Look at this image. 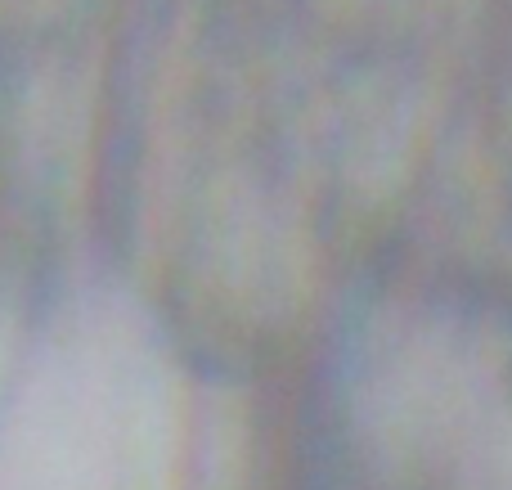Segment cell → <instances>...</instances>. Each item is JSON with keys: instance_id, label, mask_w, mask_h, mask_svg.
Instances as JSON below:
<instances>
[{"instance_id": "obj_1", "label": "cell", "mask_w": 512, "mask_h": 490, "mask_svg": "<svg viewBox=\"0 0 512 490\" xmlns=\"http://www.w3.org/2000/svg\"><path fill=\"white\" fill-rule=\"evenodd\" d=\"M162 410L122 347L50 351L0 410V490H162Z\"/></svg>"}]
</instances>
